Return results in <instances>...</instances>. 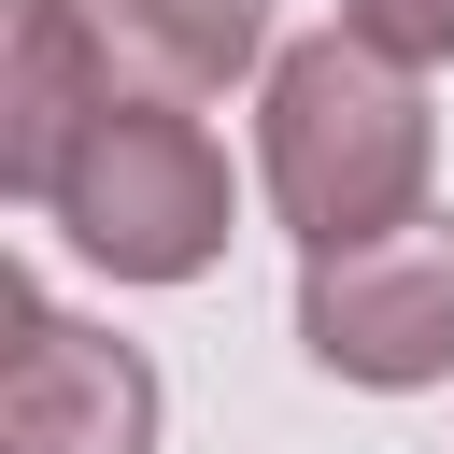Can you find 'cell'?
Instances as JSON below:
<instances>
[{
  "mask_svg": "<svg viewBox=\"0 0 454 454\" xmlns=\"http://www.w3.org/2000/svg\"><path fill=\"white\" fill-rule=\"evenodd\" d=\"M170 383L142 340L57 312L43 284H14V340H0V454H156Z\"/></svg>",
  "mask_w": 454,
  "mask_h": 454,
  "instance_id": "4",
  "label": "cell"
},
{
  "mask_svg": "<svg viewBox=\"0 0 454 454\" xmlns=\"http://www.w3.org/2000/svg\"><path fill=\"white\" fill-rule=\"evenodd\" d=\"M426 184H440V114H426V71L369 57L355 28H298L255 85V199L298 255H355V241H397L426 227Z\"/></svg>",
  "mask_w": 454,
  "mask_h": 454,
  "instance_id": "1",
  "label": "cell"
},
{
  "mask_svg": "<svg viewBox=\"0 0 454 454\" xmlns=\"http://www.w3.org/2000/svg\"><path fill=\"white\" fill-rule=\"evenodd\" d=\"M326 28H355V43L397 57V71H440V57H454V0H340Z\"/></svg>",
  "mask_w": 454,
  "mask_h": 454,
  "instance_id": "7",
  "label": "cell"
},
{
  "mask_svg": "<svg viewBox=\"0 0 454 454\" xmlns=\"http://www.w3.org/2000/svg\"><path fill=\"white\" fill-rule=\"evenodd\" d=\"M71 71L99 85V114L156 99V114H213L227 85H270V14L255 0H43Z\"/></svg>",
  "mask_w": 454,
  "mask_h": 454,
  "instance_id": "5",
  "label": "cell"
},
{
  "mask_svg": "<svg viewBox=\"0 0 454 454\" xmlns=\"http://www.w3.org/2000/svg\"><path fill=\"white\" fill-rule=\"evenodd\" d=\"M99 128V85L71 71V43H57V14L43 0H14V28H0V199H28L43 213V184H57V156Z\"/></svg>",
  "mask_w": 454,
  "mask_h": 454,
  "instance_id": "6",
  "label": "cell"
},
{
  "mask_svg": "<svg viewBox=\"0 0 454 454\" xmlns=\"http://www.w3.org/2000/svg\"><path fill=\"white\" fill-rule=\"evenodd\" d=\"M43 227H57L99 284H199V270L241 241V170H227V142H213L199 114L128 99V114H99V128L57 156Z\"/></svg>",
  "mask_w": 454,
  "mask_h": 454,
  "instance_id": "2",
  "label": "cell"
},
{
  "mask_svg": "<svg viewBox=\"0 0 454 454\" xmlns=\"http://www.w3.org/2000/svg\"><path fill=\"white\" fill-rule=\"evenodd\" d=\"M298 355L369 397L454 383V213L355 241V255H298Z\"/></svg>",
  "mask_w": 454,
  "mask_h": 454,
  "instance_id": "3",
  "label": "cell"
}]
</instances>
